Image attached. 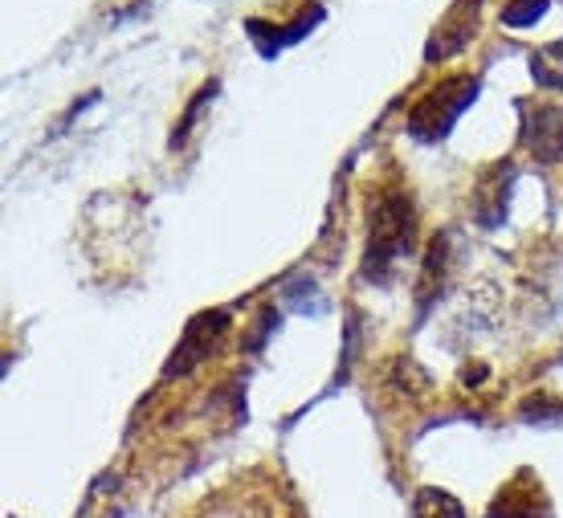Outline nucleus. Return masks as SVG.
I'll return each instance as SVG.
<instances>
[{"mask_svg":"<svg viewBox=\"0 0 563 518\" xmlns=\"http://www.w3.org/2000/svg\"><path fill=\"white\" fill-rule=\"evenodd\" d=\"M367 257H364V278L388 282L393 266L412 253L417 245V212H412L409 192L388 188L367 205Z\"/></svg>","mask_w":563,"mask_h":518,"instance_id":"f257e3e1","label":"nucleus"},{"mask_svg":"<svg viewBox=\"0 0 563 518\" xmlns=\"http://www.w3.org/2000/svg\"><path fill=\"white\" fill-rule=\"evenodd\" d=\"M474 99H478V78H470V74L445 78V82L433 86L409 111V135L421 143L445 140L453 131V123L462 119L465 107H474Z\"/></svg>","mask_w":563,"mask_h":518,"instance_id":"f03ea898","label":"nucleus"},{"mask_svg":"<svg viewBox=\"0 0 563 518\" xmlns=\"http://www.w3.org/2000/svg\"><path fill=\"white\" fill-rule=\"evenodd\" d=\"M229 315L225 310H212V315H197L184 331L180 348L172 351V364L164 367V376H188L197 364H205V355L217 348V339L225 335Z\"/></svg>","mask_w":563,"mask_h":518,"instance_id":"7ed1b4c3","label":"nucleus"},{"mask_svg":"<svg viewBox=\"0 0 563 518\" xmlns=\"http://www.w3.org/2000/svg\"><path fill=\"white\" fill-rule=\"evenodd\" d=\"M527 123H522V143L527 152L543 159V164H560L563 159V107L555 102H536V107H522Z\"/></svg>","mask_w":563,"mask_h":518,"instance_id":"20e7f679","label":"nucleus"},{"mask_svg":"<svg viewBox=\"0 0 563 518\" xmlns=\"http://www.w3.org/2000/svg\"><path fill=\"white\" fill-rule=\"evenodd\" d=\"M536 498H543L539 482L536 486H519V482H510V486H503L498 503L490 506V515L486 518H536Z\"/></svg>","mask_w":563,"mask_h":518,"instance_id":"39448f33","label":"nucleus"},{"mask_svg":"<svg viewBox=\"0 0 563 518\" xmlns=\"http://www.w3.org/2000/svg\"><path fill=\"white\" fill-rule=\"evenodd\" d=\"M412 518H465V506L441 486H424L412 498Z\"/></svg>","mask_w":563,"mask_h":518,"instance_id":"423d86ee","label":"nucleus"},{"mask_svg":"<svg viewBox=\"0 0 563 518\" xmlns=\"http://www.w3.org/2000/svg\"><path fill=\"white\" fill-rule=\"evenodd\" d=\"M531 78H536V86H543V90H560L563 95V42L548 45V49H539V54L531 57Z\"/></svg>","mask_w":563,"mask_h":518,"instance_id":"0eeeda50","label":"nucleus"},{"mask_svg":"<svg viewBox=\"0 0 563 518\" xmlns=\"http://www.w3.org/2000/svg\"><path fill=\"white\" fill-rule=\"evenodd\" d=\"M543 13H548V0H510L507 9H503V21H507L510 29H527V25H536Z\"/></svg>","mask_w":563,"mask_h":518,"instance_id":"6e6552de","label":"nucleus"}]
</instances>
